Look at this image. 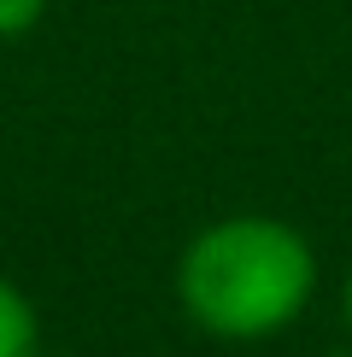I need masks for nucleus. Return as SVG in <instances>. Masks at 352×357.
I'll list each match as a JSON object with an SVG mask.
<instances>
[{
    "label": "nucleus",
    "mask_w": 352,
    "mask_h": 357,
    "mask_svg": "<svg viewBox=\"0 0 352 357\" xmlns=\"http://www.w3.org/2000/svg\"><path fill=\"white\" fill-rule=\"evenodd\" d=\"M341 317H346V334H352V270H346V287H341Z\"/></svg>",
    "instance_id": "nucleus-4"
},
{
    "label": "nucleus",
    "mask_w": 352,
    "mask_h": 357,
    "mask_svg": "<svg viewBox=\"0 0 352 357\" xmlns=\"http://www.w3.org/2000/svg\"><path fill=\"white\" fill-rule=\"evenodd\" d=\"M329 357H352V351H329Z\"/></svg>",
    "instance_id": "nucleus-5"
},
{
    "label": "nucleus",
    "mask_w": 352,
    "mask_h": 357,
    "mask_svg": "<svg viewBox=\"0 0 352 357\" xmlns=\"http://www.w3.org/2000/svg\"><path fill=\"white\" fill-rule=\"evenodd\" d=\"M317 252L288 217L270 211H229L188 234L176 252V310L200 334L253 346L276 340L305 317L317 299Z\"/></svg>",
    "instance_id": "nucleus-1"
},
{
    "label": "nucleus",
    "mask_w": 352,
    "mask_h": 357,
    "mask_svg": "<svg viewBox=\"0 0 352 357\" xmlns=\"http://www.w3.org/2000/svg\"><path fill=\"white\" fill-rule=\"evenodd\" d=\"M0 357H41V317L18 281L0 275Z\"/></svg>",
    "instance_id": "nucleus-2"
},
{
    "label": "nucleus",
    "mask_w": 352,
    "mask_h": 357,
    "mask_svg": "<svg viewBox=\"0 0 352 357\" xmlns=\"http://www.w3.org/2000/svg\"><path fill=\"white\" fill-rule=\"evenodd\" d=\"M47 6H53V0H0V41L29 36V29L47 18Z\"/></svg>",
    "instance_id": "nucleus-3"
}]
</instances>
